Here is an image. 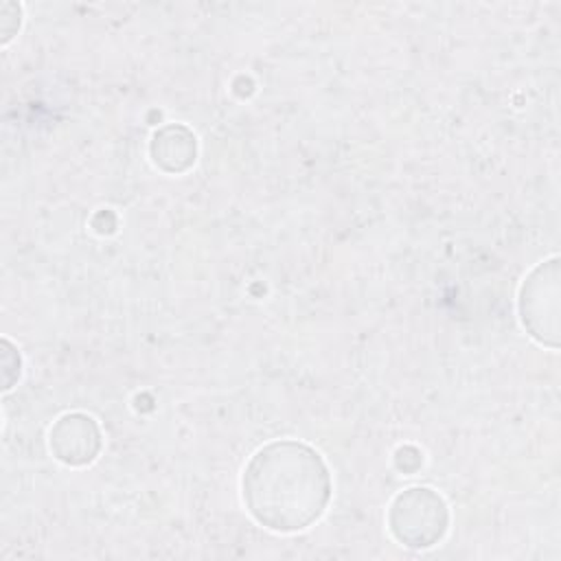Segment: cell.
I'll list each match as a JSON object with an SVG mask.
<instances>
[{"label": "cell", "instance_id": "cell-1", "mask_svg": "<svg viewBox=\"0 0 561 561\" xmlns=\"http://www.w3.org/2000/svg\"><path fill=\"white\" fill-rule=\"evenodd\" d=\"M250 513L274 530L307 528L329 500V473L320 456L300 443L261 449L243 476Z\"/></svg>", "mask_w": 561, "mask_h": 561}]
</instances>
